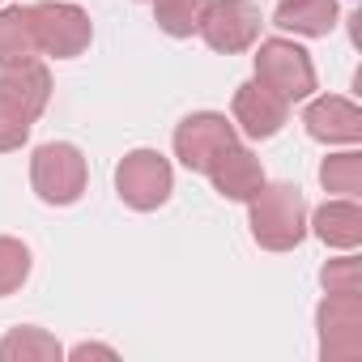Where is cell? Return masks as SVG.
I'll list each match as a JSON object with an SVG mask.
<instances>
[{
	"instance_id": "6da1fadb",
	"label": "cell",
	"mask_w": 362,
	"mask_h": 362,
	"mask_svg": "<svg viewBox=\"0 0 362 362\" xmlns=\"http://www.w3.org/2000/svg\"><path fill=\"white\" fill-rule=\"evenodd\" d=\"M307 197L294 184H264L247 201V226L264 252H294L307 239Z\"/></svg>"
},
{
	"instance_id": "7a4b0ae2",
	"label": "cell",
	"mask_w": 362,
	"mask_h": 362,
	"mask_svg": "<svg viewBox=\"0 0 362 362\" xmlns=\"http://www.w3.org/2000/svg\"><path fill=\"white\" fill-rule=\"evenodd\" d=\"M90 184V162L73 141H47L30 158V188L43 205H77Z\"/></svg>"
},
{
	"instance_id": "3957f363",
	"label": "cell",
	"mask_w": 362,
	"mask_h": 362,
	"mask_svg": "<svg viewBox=\"0 0 362 362\" xmlns=\"http://www.w3.org/2000/svg\"><path fill=\"white\" fill-rule=\"evenodd\" d=\"M256 81L269 86L277 98H286L290 107L294 103H307L315 94V64H311V52L294 39H260L256 56Z\"/></svg>"
},
{
	"instance_id": "277c9868",
	"label": "cell",
	"mask_w": 362,
	"mask_h": 362,
	"mask_svg": "<svg viewBox=\"0 0 362 362\" xmlns=\"http://www.w3.org/2000/svg\"><path fill=\"white\" fill-rule=\"evenodd\" d=\"M175 192V170L158 149H132L119 158L115 166V197L136 209V214H153L170 201Z\"/></svg>"
},
{
	"instance_id": "5b68a950",
	"label": "cell",
	"mask_w": 362,
	"mask_h": 362,
	"mask_svg": "<svg viewBox=\"0 0 362 362\" xmlns=\"http://www.w3.org/2000/svg\"><path fill=\"white\" fill-rule=\"evenodd\" d=\"M30 26H35L39 56H52V60H77L94 39L86 9H77L73 0H39V5H30Z\"/></svg>"
},
{
	"instance_id": "8992f818",
	"label": "cell",
	"mask_w": 362,
	"mask_h": 362,
	"mask_svg": "<svg viewBox=\"0 0 362 362\" xmlns=\"http://www.w3.org/2000/svg\"><path fill=\"white\" fill-rule=\"evenodd\" d=\"M260 26H264V18H260L256 0H209L197 35L205 39L209 52L239 56L260 43Z\"/></svg>"
},
{
	"instance_id": "52a82bcc",
	"label": "cell",
	"mask_w": 362,
	"mask_h": 362,
	"mask_svg": "<svg viewBox=\"0 0 362 362\" xmlns=\"http://www.w3.org/2000/svg\"><path fill=\"white\" fill-rule=\"evenodd\" d=\"M315 332L324 362L362 358V294H324L315 307Z\"/></svg>"
},
{
	"instance_id": "ba28073f",
	"label": "cell",
	"mask_w": 362,
	"mask_h": 362,
	"mask_svg": "<svg viewBox=\"0 0 362 362\" xmlns=\"http://www.w3.org/2000/svg\"><path fill=\"white\" fill-rule=\"evenodd\" d=\"M235 141H239V132L222 111H192L175 124V158H179V166H188L197 175H205L209 162Z\"/></svg>"
},
{
	"instance_id": "9c48e42d",
	"label": "cell",
	"mask_w": 362,
	"mask_h": 362,
	"mask_svg": "<svg viewBox=\"0 0 362 362\" xmlns=\"http://www.w3.org/2000/svg\"><path fill=\"white\" fill-rule=\"evenodd\" d=\"M286 119H290V103L277 98V94H273L269 86H260L256 77L243 81V86L235 90V98H230V124H235V132H243L247 141H269V136H277V132L286 128Z\"/></svg>"
},
{
	"instance_id": "30bf717a",
	"label": "cell",
	"mask_w": 362,
	"mask_h": 362,
	"mask_svg": "<svg viewBox=\"0 0 362 362\" xmlns=\"http://www.w3.org/2000/svg\"><path fill=\"white\" fill-rule=\"evenodd\" d=\"M303 128L320 145H358L362 141V111L341 94H311L303 107Z\"/></svg>"
},
{
	"instance_id": "8fae6325",
	"label": "cell",
	"mask_w": 362,
	"mask_h": 362,
	"mask_svg": "<svg viewBox=\"0 0 362 362\" xmlns=\"http://www.w3.org/2000/svg\"><path fill=\"white\" fill-rule=\"evenodd\" d=\"M209 184H214V192L222 197V201H239V205H247L269 179H264V166H260V158L247 149V145H226L214 162H209Z\"/></svg>"
},
{
	"instance_id": "7c38bea8",
	"label": "cell",
	"mask_w": 362,
	"mask_h": 362,
	"mask_svg": "<svg viewBox=\"0 0 362 362\" xmlns=\"http://www.w3.org/2000/svg\"><path fill=\"white\" fill-rule=\"evenodd\" d=\"M0 103H9L18 115H26L35 124L47 111V103H52V73H47V64L39 56L5 64L0 69Z\"/></svg>"
},
{
	"instance_id": "4fadbf2b",
	"label": "cell",
	"mask_w": 362,
	"mask_h": 362,
	"mask_svg": "<svg viewBox=\"0 0 362 362\" xmlns=\"http://www.w3.org/2000/svg\"><path fill=\"white\" fill-rule=\"evenodd\" d=\"M307 230L332 252H354L362 243V209L349 197H332L315 214H307Z\"/></svg>"
},
{
	"instance_id": "5bb4252c",
	"label": "cell",
	"mask_w": 362,
	"mask_h": 362,
	"mask_svg": "<svg viewBox=\"0 0 362 362\" xmlns=\"http://www.w3.org/2000/svg\"><path fill=\"white\" fill-rule=\"evenodd\" d=\"M273 26L303 39H328L337 30V0H277Z\"/></svg>"
},
{
	"instance_id": "9a60e30c",
	"label": "cell",
	"mask_w": 362,
	"mask_h": 362,
	"mask_svg": "<svg viewBox=\"0 0 362 362\" xmlns=\"http://www.w3.org/2000/svg\"><path fill=\"white\" fill-rule=\"evenodd\" d=\"M35 56H39V43L30 26V5H5L0 9V69L18 60H35Z\"/></svg>"
},
{
	"instance_id": "2e32d148",
	"label": "cell",
	"mask_w": 362,
	"mask_h": 362,
	"mask_svg": "<svg viewBox=\"0 0 362 362\" xmlns=\"http://www.w3.org/2000/svg\"><path fill=\"white\" fill-rule=\"evenodd\" d=\"M60 358H64V345L35 324L9 328V337L0 341V362H60Z\"/></svg>"
},
{
	"instance_id": "e0dca14e",
	"label": "cell",
	"mask_w": 362,
	"mask_h": 362,
	"mask_svg": "<svg viewBox=\"0 0 362 362\" xmlns=\"http://www.w3.org/2000/svg\"><path fill=\"white\" fill-rule=\"evenodd\" d=\"M320 184H324V192H332V197L358 201V192H362V153H358L354 145H345L341 153H328V158L320 162Z\"/></svg>"
},
{
	"instance_id": "ac0fdd59",
	"label": "cell",
	"mask_w": 362,
	"mask_h": 362,
	"mask_svg": "<svg viewBox=\"0 0 362 362\" xmlns=\"http://www.w3.org/2000/svg\"><path fill=\"white\" fill-rule=\"evenodd\" d=\"M153 5V22L162 35L170 39H192L201 18H205V5L209 0H149Z\"/></svg>"
},
{
	"instance_id": "d6986e66",
	"label": "cell",
	"mask_w": 362,
	"mask_h": 362,
	"mask_svg": "<svg viewBox=\"0 0 362 362\" xmlns=\"http://www.w3.org/2000/svg\"><path fill=\"white\" fill-rule=\"evenodd\" d=\"M35 260H30V247L13 235H0V298H9L26 286Z\"/></svg>"
},
{
	"instance_id": "ffe728a7",
	"label": "cell",
	"mask_w": 362,
	"mask_h": 362,
	"mask_svg": "<svg viewBox=\"0 0 362 362\" xmlns=\"http://www.w3.org/2000/svg\"><path fill=\"white\" fill-rule=\"evenodd\" d=\"M320 286H324V294H358L362 290V264H358V256L341 252L337 260H328L320 269Z\"/></svg>"
},
{
	"instance_id": "44dd1931",
	"label": "cell",
	"mask_w": 362,
	"mask_h": 362,
	"mask_svg": "<svg viewBox=\"0 0 362 362\" xmlns=\"http://www.w3.org/2000/svg\"><path fill=\"white\" fill-rule=\"evenodd\" d=\"M30 119L26 115H18L9 103H0V153H13V149H22L26 141H30Z\"/></svg>"
},
{
	"instance_id": "7402d4cb",
	"label": "cell",
	"mask_w": 362,
	"mask_h": 362,
	"mask_svg": "<svg viewBox=\"0 0 362 362\" xmlns=\"http://www.w3.org/2000/svg\"><path fill=\"white\" fill-rule=\"evenodd\" d=\"M69 358H115V349H111V345L81 341V345H73V349H69Z\"/></svg>"
}]
</instances>
